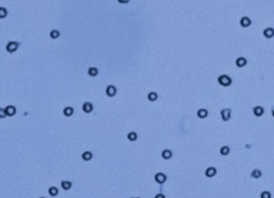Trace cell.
<instances>
[{
  "instance_id": "1",
  "label": "cell",
  "mask_w": 274,
  "mask_h": 198,
  "mask_svg": "<svg viewBox=\"0 0 274 198\" xmlns=\"http://www.w3.org/2000/svg\"><path fill=\"white\" fill-rule=\"evenodd\" d=\"M217 83H218L221 87H223V88H228V87H230V86L233 84V80H231V77H230L229 75H227V74H221V75H218V77H217Z\"/></svg>"
},
{
  "instance_id": "2",
  "label": "cell",
  "mask_w": 274,
  "mask_h": 198,
  "mask_svg": "<svg viewBox=\"0 0 274 198\" xmlns=\"http://www.w3.org/2000/svg\"><path fill=\"white\" fill-rule=\"evenodd\" d=\"M231 115H233L231 108H223L219 110V117L223 122H228L231 119Z\"/></svg>"
},
{
  "instance_id": "3",
  "label": "cell",
  "mask_w": 274,
  "mask_h": 198,
  "mask_svg": "<svg viewBox=\"0 0 274 198\" xmlns=\"http://www.w3.org/2000/svg\"><path fill=\"white\" fill-rule=\"evenodd\" d=\"M218 175V169L215 165H210L207 167H205L204 170V176L207 177V179H215V177Z\"/></svg>"
},
{
  "instance_id": "4",
  "label": "cell",
  "mask_w": 274,
  "mask_h": 198,
  "mask_svg": "<svg viewBox=\"0 0 274 198\" xmlns=\"http://www.w3.org/2000/svg\"><path fill=\"white\" fill-rule=\"evenodd\" d=\"M239 26H240V28H244V29L250 28L252 26V18L247 15H242L239 18Z\"/></svg>"
},
{
  "instance_id": "5",
  "label": "cell",
  "mask_w": 274,
  "mask_h": 198,
  "mask_svg": "<svg viewBox=\"0 0 274 198\" xmlns=\"http://www.w3.org/2000/svg\"><path fill=\"white\" fill-rule=\"evenodd\" d=\"M118 94V88L115 84H107L105 87V95L107 98H115Z\"/></svg>"
},
{
  "instance_id": "6",
  "label": "cell",
  "mask_w": 274,
  "mask_h": 198,
  "mask_svg": "<svg viewBox=\"0 0 274 198\" xmlns=\"http://www.w3.org/2000/svg\"><path fill=\"white\" fill-rule=\"evenodd\" d=\"M168 180V177L165 173H162V171H158L154 175V181L157 183V185H165Z\"/></svg>"
},
{
  "instance_id": "7",
  "label": "cell",
  "mask_w": 274,
  "mask_h": 198,
  "mask_svg": "<svg viewBox=\"0 0 274 198\" xmlns=\"http://www.w3.org/2000/svg\"><path fill=\"white\" fill-rule=\"evenodd\" d=\"M249 64V59L246 56H238L234 61V65L238 67V68H245Z\"/></svg>"
},
{
  "instance_id": "8",
  "label": "cell",
  "mask_w": 274,
  "mask_h": 198,
  "mask_svg": "<svg viewBox=\"0 0 274 198\" xmlns=\"http://www.w3.org/2000/svg\"><path fill=\"white\" fill-rule=\"evenodd\" d=\"M252 114L255 117H263L266 115V110L262 105H255L252 108Z\"/></svg>"
},
{
  "instance_id": "9",
  "label": "cell",
  "mask_w": 274,
  "mask_h": 198,
  "mask_svg": "<svg viewBox=\"0 0 274 198\" xmlns=\"http://www.w3.org/2000/svg\"><path fill=\"white\" fill-rule=\"evenodd\" d=\"M263 177V171L262 169L260 167H253V169L250 171V179H253V180H260Z\"/></svg>"
},
{
  "instance_id": "10",
  "label": "cell",
  "mask_w": 274,
  "mask_h": 198,
  "mask_svg": "<svg viewBox=\"0 0 274 198\" xmlns=\"http://www.w3.org/2000/svg\"><path fill=\"white\" fill-rule=\"evenodd\" d=\"M20 48V43L16 42V41H10L7 44H6V52L10 53V54H12L15 53L17 49Z\"/></svg>"
},
{
  "instance_id": "11",
  "label": "cell",
  "mask_w": 274,
  "mask_h": 198,
  "mask_svg": "<svg viewBox=\"0 0 274 198\" xmlns=\"http://www.w3.org/2000/svg\"><path fill=\"white\" fill-rule=\"evenodd\" d=\"M158 99H160V95L156 91H149L146 93V100L149 103H156Z\"/></svg>"
},
{
  "instance_id": "12",
  "label": "cell",
  "mask_w": 274,
  "mask_h": 198,
  "mask_svg": "<svg viewBox=\"0 0 274 198\" xmlns=\"http://www.w3.org/2000/svg\"><path fill=\"white\" fill-rule=\"evenodd\" d=\"M208 115H210V111L206 108H199L196 110V116H197V119H200V120H205V119L208 117Z\"/></svg>"
},
{
  "instance_id": "13",
  "label": "cell",
  "mask_w": 274,
  "mask_h": 198,
  "mask_svg": "<svg viewBox=\"0 0 274 198\" xmlns=\"http://www.w3.org/2000/svg\"><path fill=\"white\" fill-rule=\"evenodd\" d=\"M262 34H263V37H265L266 39H273L274 38V27L269 26V27L263 28Z\"/></svg>"
},
{
  "instance_id": "14",
  "label": "cell",
  "mask_w": 274,
  "mask_h": 198,
  "mask_svg": "<svg viewBox=\"0 0 274 198\" xmlns=\"http://www.w3.org/2000/svg\"><path fill=\"white\" fill-rule=\"evenodd\" d=\"M218 153H219L221 157H228V155L231 153V148H230L228 144H223V146L219 147Z\"/></svg>"
},
{
  "instance_id": "15",
  "label": "cell",
  "mask_w": 274,
  "mask_h": 198,
  "mask_svg": "<svg viewBox=\"0 0 274 198\" xmlns=\"http://www.w3.org/2000/svg\"><path fill=\"white\" fill-rule=\"evenodd\" d=\"M161 158L163 160H171L172 158H173V152H172V149H169V148H166V149H163L161 152Z\"/></svg>"
},
{
  "instance_id": "16",
  "label": "cell",
  "mask_w": 274,
  "mask_h": 198,
  "mask_svg": "<svg viewBox=\"0 0 274 198\" xmlns=\"http://www.w3.org/2000/svg\"><path fill=\"white\" fill-rule=\"evenodd\" d=\"M82 110H83L85 114H91V113L94 111V104L91 103V102H85V103H83Z\"/></svg>"
},
{
  "instance_id": "17",
  "label": "cell",
  "mask_w": 274,
  "mask_h": 198,
  "mask_svg": "<svg viewBox=\"0 0 274 198\" xmlns=\"http://www.w3.org/2000/svg\"><path fill=\"white\" fill-rule=\"evenodd\" d=\"M5 109V113H6V116H15L16 115V106L15 105H7L6 108H4Z\"/></svg>"
},
{
  "instance_id": "18",
  "label": "cell",
  "mask_w": 274,
  "mask_h": 198,
  "mask_svg": "<svg viewBox=\"0 0 274 198\" xmlns=\"http://www.w3.org/2000/svg\"><path fill=\"white\" fill-rule=\"evenodd\" d=\"M127 140L129 142H137L138 141V133L135 131H130L127 133Z\"/></svg>"
},
{
  "instance_id": "19",
  "label": "cell",
  "mask_w": 274,
  "mask_h": 198,
  "mask_svg": "<svg viewBox=\"0 0 274 198\" xmlns=\"http://www.w3.org/2000/svg\"><path fill=\"white\" fill-rule=\"evenodd\" d=\"M98 75H99V68H98V67L90 66V67L88 68V76H90V77H96Z\"/></svg>"
},
{
  "instance_id": "20",
  "label": "cell",
  "mask_w": 274,
  "mask_h": 198,
  "mask_svg": "<svg viewBox=\"0 0 274 198\" xmlns=\"http://www.w3.org/2000/svg\"><path fill=\"white\" fill-rule=\"evenodd\" d=\"M93 158H94V155H93V153H91L90 151H85V152L82 153V159L84 162H90Z\"/></svg>"
},
{
  "instance_id": "21",
  "label": "cell",
  "mask_w": 274,
  "mask_h": 198,
  "mask_svg": "<svg viewBox=\"0 0 274 198\" xmlns=\"http://www.w3.org/2000/svg\"><path fill=\"white\" fill-rule=\"evenodd\" d=\"M61 189H62L64 191H69L71 189H72V182L67 181V180L61 181Z\"/></svg>"
},
{
  "instance_id": "22",
  "label": "cell",
  "mask_w": 274,
  "mask_h": 198,
  "mask_svg": "<svg viewBox=\"0 0 274 198\" xmlns=\"http://www.w3.org/2000/svg\"><path fill=\"white\" fill-rule=\"evenodd\" d=\"M73 114H74V109L72 106H65L64 108V115L66 117H71Z\"/></svg>"
},
{
  "instance_id": "23",
  "label": "cell",
  "mask_w": 274,
  "mask_h": 198,
  "mask_svg": "<svg viewBox=\"0 0 274 198\" xmlns=\"http://www.w3.org/2000/svg\"><path fill=\"white\" fill-rule=\"evenodd\" d=\"M258 197H260V198H273V194H272V192L268 191V190H262V191L260 192Z\"/></svg>"
},
{
  "instance_id": "24",
  "label": "cell",
  "mask_w": 274,
  "mask_h": 198,
  "mask_svg": "<svg viewBox=\"0 0 274 198\" xmlns=\"http://www.w3.org/2000/svg\"><path fill=\"white\" fill-rule=\"evenodd\" d=\"M48 192H49V194L51 196V197H56L59 194V189H57V187H55V186H51V187H49Z\"/></svg>"
},
{
  "instance_id": "25",
  "label": "cell",
  "mask_w": 274,
  "mask_h": 198,
  "mask_svg": "<svg viewBox=\"0 0 274 198\" xmlns=\"http://www.w3.org/2000/svg\"><path fill=\"white\" fill-rule=\"evenodd\" d=\"M60 36H61V33H60L59 29H51V31H50V38L51 39H57Z\"/></svg>"
},
{
  "instance_id": "26",
  "label": "cell",
  "mask_w": 274,
  "mask_h": 198,
  "mask_svg": "<svg viewBox=\"0 0 274 198\" xmlns=\"http://www.w3.org/2000/svg\"><path fill=\"white\" fill-rule=\"evenodd\" d=\"M7 16V9H5L4 6H0V20H3Z\"/></svg>"
},
{
  "instance_id": "27",
  "label": "cell",
  "mask_w": 274,
  "mask_h": 198,
  "mask_svg": "<svg viewBox=\"0 0 274 198\" xmlns=\"http://www.w3.org/2000/svg\"><path fill=\"white\" fill-rule=\"evenodd\" d=\"M6 117V113L4 108H0V119H5Z\"/></svg>"
},
{
  "instance_id": "28",
  "label": "cell",
  "mask_w": 274,
  "mask_h": 198,
  "mask_svg": "<svg viewBox=\"0 0 274 198\" xmlns=\"http://www.w3.org/2000/svg\"><path fill=\"white\" fill-rule=\"evenodd\" d=\"M154 198H167V197L165 196V193H162V192H160V193L155 194V196H154Z\"/></svg>"
},
{
  "instance_id": "29",
  "label": "cell",
  "mask_w": 274,
  "mask_h": 198,
  "mask_svg": "<svg viewBox=\"0 0 274 198\" xmlns=\"http://www.w3.org/2000/svg\"><path fill=\"white\" fill-rule=\"evenodd\" d=\"M129 1H130V0H117V3H119V4H123V5L128 4Z\"/></svg>"
},
{
  "instance_id": "30",
  "label": "cell",
  "mask_w": 274,
  "mask_h": 198,
  "mask_svg": "<svg viewBox=\"0 0 274 198\" xmlns=\"http://www.w3.org/2000/svg\"><path fill=\"white\" fill-rule=\"evenodd\" d=\"M270 116L274 119V108H272V109H270Z\"/></svg>"
},
{
  "instance_id": "31",
  "label": "cell",
  "mask_w": 274,
  "mask_h": 198,
  "mask_svg": "<svg viewBox=\"0 0 274 198\" xmlns=\"http://www.w3.org/2000/svg\"><path fill=\"white\" fill-rule=\"evenodd\" d=\"M132 198H141V197H132Z\"/></svg>"
},
{
  "instance_id": "32",
  "label": "cell",
  "mask_w": 274,
  "mask_h": 198,
  "mask_svg": "<svg viewBox=\"0 0 274 198\" xmlns=\"http://www.w3.org/2000/svg\"><path fill=\"white\" fill-rule=\"evenodd\" d=\"M39 198H45V197H39Z\"/></svg>"
}]
</instances>
